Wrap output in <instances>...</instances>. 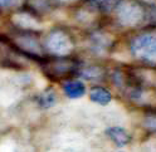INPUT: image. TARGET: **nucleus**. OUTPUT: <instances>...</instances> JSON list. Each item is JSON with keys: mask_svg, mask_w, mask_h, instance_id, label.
<instances>
[{"mask_svg": "<svg viewBox=\"0 0 156 152\" xmlns=\"http://www.w3.org/2000/svg\"><path fill=\"white\" fill-rule=\"evenodd\" d=\"M131 54L140 62L156 64V33H142L130 43Z\"/></svg>", "mask_w": 156, "mask_h": 152, "instance_id": "nucleus-1", "label": "nucleus"}, {"mask_svg": "<svg viewBox=\"0 0 156 152\" xmlns=\"http://www.w3.org/2000/svg\"><path fill=\"white\" fill-rule=\"evenodd\" d=\"M116 16L119 23L123 26H136L145 18L142 6L133 0H121L116 6Z\"/></svg>", "mask_w": 156, "mask_h": 152, "instance_id": "nucleus-2", "label": "nucleus"}, {"mask_svg": "<svg viewBox=\"0 0 156 152\" xmlns=\"http://www.w3.org/2000/svg\"><path fill=\"white\" fill-rule=\"evenodd\" d=\"M45 48L51 54L64 57L73 50V40L63 30H54L49 33L45 39Z\"/></svg>", "mask_w": 156, "mask_h": 152, "instance_id": "nucleus-3", "label": "nucleus"}, {"mask_svg": "<svg viewBox=\"0 0 156 152\" xmlns=\"http://www.w3.org/2000/svg\"><path fill=\"white\" fill-rule=\"evenodd\" d=\"M78 69L80 68H77V65L73 62L64 59H59L48 64V73L51 72V74L54 75H67L69 73H78Z\"/></svg>", "mask_w": 156, "mask_h": 152, "instance_id": "nucleus-4", "label": "nucleus"}, {"mask_svg": "<svg viewBox=\"0 0 156 152\" xmlns=\"http://www.w3.org/2000/svg\"><path fill=\"white\" fill-rule=\"evenodd\" d=\"M106 135L116 146H119V147H123L126 145H129L130 141H131V136L129 135V132L125 128L119 127V126H113V127L107 128Z\"/></svg>", "mask_w": 156, "mask_h": 152, "instance_id": "nucleus-5", "label": "nucleus"}, {"mask_svg": "<svg viewBox=\"0 0 156 152\" xmlns=\"http://www.w3.org/2000/svg\"><path fill=\"white\" fill-rule=\"evenodd\" d=\"M62 89L66 96L72 99L81 98L86 94V85L81 81H66L62 84Z\"/></svg>", "mask_w": 156, "mask_h": 152, "instance_id": "nucleus-6", "label": "nucleus"}, {"mask_svg": "<svg viewBox=\"0 0 156 152\" xmlns=\"http://www.w3.org/2000/svg\"><path fill=\"white\" fill-rule=\"evenodd\" d=\"M90 99L101 106H107L112 101V94L107 88L101 87V85H94L90 89Z\"/></svg>", "mask_w": 156, "mask_h": 152, "instance_id": "nucleus-7", "label": "nucleus"}, {"mask_svg": "<svg viewBox=\"0 0 156 152\" xmlns=\"http://www.w3.org/2000/svg\"><path fill=\"white\" fill-rule=\"evenodd\" d=\"M13 22L19 25L20 28H24V29H39L41 28V24L37 19H34L30 14H27V13H20V14H15L13 16Z\"/></svg>", "mask_w": 156, "mask_h": 152, "instance_id": "nucleus-8", "label": "nucleus"}, {"mask_svg": "<svg viewBox=\"0 0 156 152\" xmlns=\"http://www.w3.org/2000/svg\"><path fill=\"white\" fill-rule=\"evenodd\" d=\"M57 101H58L57 94H55L54 89H52V88L45 89L44 92H42L37 97V104L43 109H48V108L54 107Z\"/></svg>", "mask_w": 156, "mask_h": 152, "instance_id": "nucleus-9", "label": "nucleus"}, {"mask_svg": "<svg viewBox=\"0 0 156 152\" xmlns=\"http://www.w3.org/2000/svg\"><path fill=\"white\" fill-rule=\"evenodd\" d=\"M121 3V0H91V4L101 12H111Z\"/></svg>", "mask_w": 156, "mask_h": 152, "instance_id": "nucleus-10", "label": "nucleus"}, {"mask_svg": "<svg viewBox=\"0 0 156 152\" xmlns=\"http://www.w3.org/2000/svg\"><path fill=\"white\" fill-rule=\"evenodd\" d=\"M78 73H80L83 78L86 79H98L101 78V69L100 68H97V67H88V68H83V69H78ZM77 73V74H78Z\"/></svg>", "mask_w": 156, "mask_h": 152, "instance_id": "nucleus-11", "label": "nucleus"}, {"mask_svg": "<svg viewBox=\"0 0 156 152\" xmlns=\"http://www.w3.org/2000/svg\"><path fill=\"white\" fill-rule=\"evenodd\" d=\"M92 44L96 49H105L110 44V40L107 38V35L102 33H96L92 35Z\"/></svg>", "mask_w": 156, "mask_h": 152, "instance_id": "nucleus-12", "label": "nucleus"}, {"mask_svg": "<svg viewBox=\"0 0 156 152\" xmlns=\"http://www.w3.org/2000/svg\"><path fill=\"white\" fill-rule=\"evenodd\" d=\"M144 126L151 133L156 135V113H149L144 119Z\"/></svg>", "mask_w": 156, "mask_h": 152, "instance_id": "nucleus-13", "label": "nucleus"}, {"mask_svg": "<svg viewBox=\"0 0 156 152\" xmlns=\"http://www.w3.org/2000/svg\"><path fill=\"white\" fill-rule=\"evenodd\" d=\"M22 0H0V9H10L20 4Z\"/></svg>", "mask_w": 156, "mask_h": 152, "instance_id": "nucleus-14", "label": "nucleus"}, {"mask_svg": "<svg viewBox=\"0 0 156 152\" xmlns=\"http://www.w3.org/2000/svg\"><path fill=\"white\" fill-rule=\"evenodd\" d=\"M58 2H61V3H66V4H71V3L77 2V0H58Z\"/></svg>", "mask_w": 156, "mask_h": 152, "instance_id": "nucleus-15", "label": "nucleus"}, {"mask_svg": "<svg viewBox=\"0 0 156 152\" xmlns=\"http://www.w3.org/2000/svg\"><path fill=\"white\" fill-rule=\"evenodd\" d=\"M145 2H150V0H145Z\"/></svg>", "mask_w": 156, "mask_h": 152, "instance_id": "nucleus-16", "label": "nucleus"}]
</instances>
